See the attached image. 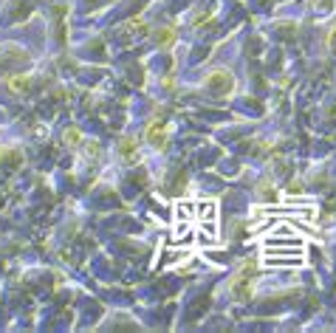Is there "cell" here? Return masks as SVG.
Here are the masks:
<instances>
[{
	"label": "cell",
	"mask_w": 336,
	"mask_h": 333,
	"mask_svg": "<svg viewBox=\"0 0 336 333\" xmlns=\"http://www.w3.org/2000/svg\"><path fill=\"white\" fill-rule=\"evenodd\" d=\"M305 246V240L302 237H296V235H291V237H268L266 240V249H302Z\"/></svg>",
	"instance_id": "1"
},
{
	"label": "cell",
	"mask_w": 336,
	"mask_h": 333,
	"mask_svg": "<svg viewBox=\"0 0 336 333\" xmlns=\"http://www.w3.org/2000/svg\"><path fill=\"white\" fill-rule=\"evenodd\" d=\"M305 263V257L299 254V251H296V254H266V265H286V268H294V265H302Z\"/></svg>",
	"instance_id": "2"
},
{
	"label": "cell",
	"mask_w": 336,
	"mask_h": 333,
	"mask_svg": "<svg viewBox=\"0 0 336 333\" xmlns=\"http://www.w3.org/2000/svg\"><path fill=\"white\" fill-rule=\"evenodd\" d=\"M195 217H201V220H204V217H207V220H215V217H217L215 204H212V201H204V204H198V206H195Z\"/></svg>",
	"instance_id": "3"
},
{
	"label": "cell",
	"mask_w": 336,
	"mask_h": 333,
	"mask_svg": "<svg viewBox=\"0 0 336 333\" xmlns=\"http://www.w3.org/2000/svg\"><path fill=\"white\" fill-rule=\"evenodd\" d=\"M334 48H336V34H334Z\"/></svg>",
	"instance_id": "4"
}]
</instances>
